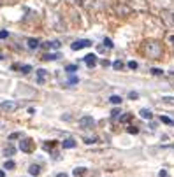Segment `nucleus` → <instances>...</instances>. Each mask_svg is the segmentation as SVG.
Wrapping results in <instances>:
<instances>
[{
  "mask_svg": "<svg viewBox=\"0 0 174 177\" xmlns=\"http://www.w3.org/2000/svg\"><path fill=\"white\" fill-rule=\"evenodd\" d=\"M62 146H63V149H74L76 147V140H74L72 137H69V139H65V140L62 142Z\"/></svg>",
  "mask_w": 174,
  "mask_h": 177,
  "instance_id": "nucleus-9",
  "label": "nucleus"
},
{
  "mask_svg": "<svg viewBox=\"0 0 174 177\" xmlns=\"http://www.w3.org/2000/svg\"><path fill=\"white\" fill-rule=\"evenodd\" d=\"M137 97H139V93H135V91H130V93H128V98H132V100H135Z\"/></svg>",
  "mask_w": 174,
  "mask_h": 177,
  "instance_id": "nucleus-33",
  "label": "nucleus"
},
{
  "mask_svg": "<svg viewBox=\"0 0 174 177\" xmlns=\"http://www.w3.org/2000/svg\"><path fill=\"white\" fill-rule=\"evenodd\" d=\"M151 74H153V76H162L164 70H162V69H151Z\"/></svg>",
  "mask_w": 174,
  "mask_h": 177,
  "instance_id": "nucleus-28",
  "label": "nucleus"
},
{
  "mask_svg": "<svg viewBox=\"0 0 174 177\" xmlns=\"http://www.w3.org/2000/svg\"><path fill=\"white\" fill-rule=\"evenodd\" d=\"M84 63L88 65L90 69H93V67L97 65V56H95L93 53H90V55H86V56H84Z\"/></svg>",
  "mask_w": 174,
  "mask_h": 177,
  "instance_id": "nucleus-6",
  "label": "nucleus"
},
{
  "mask_svg": "<svg viewBox=\"0 0 174 177\" xmlns=\"http://www.w3.org/2000/svg\"><path fill=\"white\" fill-rule=\"evenodd\" d=\"M16 109H18V104L16 102H9V100L0 102V111H4V112H14Z\"/></svg>",
  "mask_w": 174,
  "mask_h": 177,
  "instance_id": "nucleus-4",
  "label": "nucleus"
},
{
  "mask_svg": "<svg viewBox=\"0 0 174 177\" xmlns=\"http://www.w3.org/2000/svg\"><path fill=\"white\" fill-rule=\"evenodd\" d=\"M132 119V114H121V116H120V121H121V123H127V121H130Z\"/></svg>",
  "mask_w": 174,
  "mask_h": 177,
  "instance_id": "nucleus-24",
  "label": "nucleus"
},
{
  "mask_svg": "<svg viewBox=\"0 0 174 177\" xmlns=\"http://www.w3.org/2000/svg\"><path fill=\"white\" fill-rule=\"evenodd\" d=\"M143 53L146 55L148 58H153V60H158L162 58V44L157 42V41H146V42L143 44Z\"/></svg>",
  "mask_w": 174,
  "mask_h": 177,
  "instance_id": "nucleus-1",
  "label": "nucleus"
},
{
  "mask_svg": "<svg viewBox=\"0 0 174 177\" xmlns=\"http://www.w3.org/2000/svg\"><path fill=\"white\" fill-rule=\"evenodd\" d=\"M158 177H169L167 170H160V172H158Z\"/></svg>",
  "mask_w": 174,
  "mask_h": 177,
  "instance_id": "nucleus-34",
  "label": "nucleus"
},
{
  "mask_svg": "<svg viewBox=\"0 0 174 177\" xmlns=\"http://www.w3.org/2000/svg\"><path fill=\"white\" fill-rule=\"evenodd\" d=\"M76 2H79V4H81V2H83V0H76Z\"/></svg>",
  "mask_w": 174,
  "mask_h": 177,
  "instance_id": "nucleus-40",
  "label": "nucleus"
},
{
  "mask_svg": "<svg viewBox=\"0 0 174 177\" xmlns=\"http://www.w3.org/2000/svg\"><path fill=\"white\" fill-rule=\"evenodd\" d=\"M2 153H4V156H6V158H11V156L16 154V147H14V146H6Z\"/></svg>",
  "mask_w": 174,
  "mask_h": 177,
  "instance_id": "nucleus-11",
  "label": "nucleus"
},
{
  "mask_svg": "<svg viewBox=\"0 0 174 177\" xmlns=\"http://www.w3.org/2000/svg\"><path fill=\"white\" fill-rule=\"evenodd\" d=\"M20 137H21V133H20V132H16V133H11V135H9V140H14V139H20Z\"/></svg>",
  "mask_w": 174,
  "mask_h": 177,
  "instance_id": "nucleus-29",
  "label": "nucleus"
},
{
  "mask_svg": "<svg viewBox=\"0 0 174 177\" xmlns=\"http://www.w3.org/2000/svg\"><path fill=\"white\" fill-rule=\"evenodd\" d=\"M28 174H30V175H39V174H41V167H39V165H30V167H28Z\"/></svg>",
  "mask_w": 174,
  "mask_h": 177,
  "instance_id": "nucleus-13",
  "label": "nucleus"
},
{
  "mask_svg": "<svg viewBox=\"0 0 174 177\" xmlns=\"http://www.w3.org/2000/svg\"><path fill=\"white\" fill-rule=\"evenodd\" d=\"M139 114H141V118H144V119H151V118H153V112H151L150 109H141Z\"/></svg>",
  "mask_w": 174,
  "mask_h": 177,
  "instance_id": "nucleus-14",
  "label": "nucleus"
},
{
  "mask_svg": "<svg viewBox=\"0 0 174 177\" xmlns=\"http://www.w3.org/2000/svg\"><path fill=\"white\" fill-rule=\"evenodd\" d=\"M27 46L30 48V49H37V48H39L41 44H39V39H35V37H28Z\"/></svg>",
  "mask_w": 174,
  "mask_h": 177,
  "instance_id": "nucleus-10",
  "label": "nucleus"
},
{
  "mask_svg": "<svg viewBox=\"0 0 174 177\" xmlns=\"http://www.w3.org/2000/svg\"><path fill=\"white\" fill-rule=\"evenodd\" d=\"M77 83V77H72V79H69V84H76Z\"/></svg>",
  "mask_w": 174,
  "mask_h": 177,
  "instance_id": "nucleus-36",
  "label": "nucleus"
},
{
  "mask_svg": "<svg viewBox=\"0 0 174 177\" xmlns=\"http://www.w3.org/2000/svg\"><path fill=\"white\" fill-rule=\"evenodd\" d=\"M160 121H162V123H165V125L174 126V119H171V118H167V116H160Z\"/></svg>",
  "mask_w": 174,
  "mask_h": 177,
  "instance_id": "nucleus-20",
  "label": "nucleus"
},
{
  "mask_svg": "<svg viewBox=\"0 0 174 177\" xmlns=\"http://www.w3.org/2000/svg\"><path fill=\"white\" fill-rule=\"evenodd\" d=\"M104 46H106V48H107V49H111V48H113V42H111V39H106V41H104Z\"/></svg>",
  "mask_w": 174,
  "mask_h": 177,
  "instance_id": "nucleus-31",
  "label": "nucleus"
},
{
  "mask_svg": "<svg viewBox=\"0 0 174 177\" xmlns=\"http://www.w3.org/2000/svg\"><path fill=\"white\" fill-rule=\"evenodd\" d=\"M127 67H128V69H132V70H135V69H137V67H139V65H137V62H128V63H127Z\"/></svg>",
  "mask_w": 174,
  "mask_h": 177,
  "instance_id": "nucleus-27",
  "label": "nucleus"
},
{
  "mask_svg": "<svg viewBox=\"0 0 174 177\" xmlns=\"http://www.w3.org/2000/svg\"><path fill=\"white\" fill-rule=\"evenodd\" d=\"M55 177H69V175H67V174H63V172H62V174H56Z\"/></svg>",
  "mask_w": 174,
  "mask_h": 177,
  "instance_id": "nucleus-37",
  "label": "nucleus"
},
{
  "mask_svg": "<svg viewBox=\"0 0 174 177\" xmlns=\"http://www.w3.org/2000/svg\"><path fill=\"white\" fill-rule=\"evenodd\" d=\"M20 72H23V74H30V72H32V65H21Z\"/></svg>",
  "mask_w": 174,
  "mask_h": 177,
  "instance_id": "nucleus-22",
  "label": "nucleus"
},
{
  "mask_svg": "<svg viewBox=\"0 0 174 177\" xmlns=\"http://www.w3.org/2000/svg\"><path fill=\"white\" fill-rule=\"evenodd\" d=\"M72 174H74V177H83L84 174H86V168H84V167H77V168H74Z\"/></svg>",
  "mask_w": 174,
  "mask_h": 177,
  "instance_id": "nucleus-16",
  "label": "nucleus"
},
{
  "mask_svg": "<svg viewBox=\"0 0 174 177\" xmlns=\"http://www.w3.org/2000/svg\"><path fill=\"white\" fill-rule=\"evenodd\" d=\"M137 132H139V128H135V126H128V133H137Z\"/></svg>",
  "mask_w": 174,
  "mask_h": 177,
  "instance_id": "nucleus-32",
  "label": "nucleus"
},
{
  "mask_svg": "<svg viewBox=\"0 0 174 177\" xmlns=\"http://www.w3.org/2000/svg\"><path fill=\"white\" fill-rule=\"evenodd\" d=\"M60 58H62L60 53H48V55H44V60H51V62L53 60H60Z\"/></svg>",
  "mask_w": 174,
  "mask_h": 177,
  "instance_id": "nucleus-15",
  "label": "nucleus"
},
{
  "mask_svg": "<svg viewBox=\"0 0 174 177\" xmlns=\"http://www.w3.org/2000/svg\"><path fill=\"white\" fill-rule=\"evenodd\" d=\"M113 69H114V70H123V69H125V63L120 62V60H116V62H113Z\"/></svg>",
  "mask_w": 174,
  "mask_h": 177,
  "instance_id": "nucleus-17",
  "label": "nucleus"
},
{
  "mask_svg": "<svg viewBox=\"0 0 174 177\" xmlns=\"http://www.w3.org/2000/svg\"><path fill=\"white\" fill-rule=\"evenodd\" d=\"M65 70L69 72V74H74V72L77 70V65H67V67H65Z\"/></svg>",
  "mask_w": 174,
  "mask_h": 177,
  "instance_id": "nucleus-25",
  "label": "nucleus"
},
{
  "mask_svg": "<svg viewBox=\"0 0 174 177\" xmlns=\"http://www.w3.org/2000/svg\"><path fill=\"white\" fill-rule=\"evenodd\" d=\"M90 46H91V41H88V39H81V41L72 42L70 49H72V51H79V49H83V48H90Z\"/></svg>",
  "mask_w": 174,
  "mask_h": 177,
  "instance_id": "nucleus-3",
  "label": "nucleus"
},
{
  "mask_svg": "<svg viewBox=\"0 0 174 177\" xmlns=\"http://www.w3.org/2000/svg\"><path fill=\"white\" fill-rule=\"evenodd\" d=\"M2 58H4V56H2V55H0V60H2Z\"/></svg>",
  "mask_w": 174,
  "mask_h": 177,
  "instance_id": "nucleus-41",
  "label": "nucleus"
},
{
  "mask_svg": "<svg viewBox=\"0 0 174 177\" xmlns=\"http://www.w3.org/2000/svg\"><path fill=\"white\" fill-rule=\"evenodd\" d=\"M162 102L167 104V105H172L174 107V97H162Z\"/></svg>",
  "mask_w": 174,
  "mask_h": 177,
  "instance_id": "nucleus-21",
  "label": "nucleus"
},
{
  "mask_svg": "<svg viewBox=\"0 0 174 177\" xmlns=\"http://www.w3.org/2000/svg\"><path fill=\"white\" fill-rule=\"evenodd\" d=\"M0 177H6V172L4 170H0Z\"/></svg>",
  "mask_w": 174,
  "mask_h": 177,
  "instance_id": "nucleus-38",
  "label": "nucleus"
},
{
  "mask_svg": "<svg viewBox=\"0 0 174 177\" xmlns=\"http://www.w3.org/2000/svg\"><path fill=\"white\" fill-rule=\"evenodd\" d=\"M120 116H121V111H120V109H113V111H111V118H113V119H118Z\"/></svg>",
  "mask_w": 174,
  "mask_h": 177,
  "instance_id": "nucleus-23",
  "label": "nucleus"
},
{
  "mask_svg": "<svg viewBox=\"0 0 174 177\" xmlns=\"http://www.w3.org/2000/svg\"><path fill=\"white\" fill-rule=\"evenodd\" d=\"M121 97H120V95H113L111 98H109V102H111V104H114V105H120V104H121Z\"/></svg>",
  "mask_w": 174,
  "mask_h": 177,
  "instance_id": "nucleus-18",
  "label": "nucleus"
},
{
  "mask_svg": "<svg viewBox=\"0 0 174 177\" xmlns=\"http://www.w3.org/2000/svg\"><path fill=\"white\" fill-rule=\"evenodd\" d=\"M97 140H98L97 137H84V142H86V144H95Z\"/></svg>",
  "mask_w": 174,
  "mask_h": 177,
  "instance_id": "nucleus-26",
  "label": "nucleus"
},
{
  "mask_svg": "<svg viewBox=\"0 0 174 177\" xmlns=\"http://www.w3.org/2000/svg\"><path fill=\"white\" fill-rule=\"evenodd\" d=\"M4 168H6V170H14V168H16V163H14L13 160H7V161L4 163Z\"/></svg>",
  "mask_w": 174,
  "mask_h": 177,
  "instance_id": "nucleus-19",
  "label": "nucleus"
},
{
  "mask_svg": "<svg viewBox=\"0 0 174 177\" xmlns=\"http://www.w3.org/2000/svg\"><path fill=\"white\" fill-rule=\"evenodd\" d=\"M20 149L23 151V153H30L32 149H34V144L30 140H27V139H23V140L20 142Z\"/></svg>",
  "mask_w": 174,
  "mask_h": 177,
  "instance_id": "nucleus-5",
  "label": "nucleus"
},
{
  "mask_svg": "<svg viewBox=\"0 0 174 177\" xmlns=\"http://www.w3.org/2000/svg\"><path fill=\"white\" fill-rule=\"evenodd\" d=\"M116 12H118L120 16H127V14H130V7H127V5H118V7H116Z\"/></svg>",
  "mask_w": 174,
  "mask_h": 177,
  "instance_id": "nucleus-12",
  "label": "nucleus"
},
{
  "mask_svg": "<svg viewBox=\"0 0 174 177\" xmlns=\"http://www.w3.org/2000/svg\"><path fill=\"white\" fill-rule=\"evenodd\" d=\"M95 126V119L91 118V116H83L81 119H79V128H83V130H90V128Z\"/></svg>",
  "mask_w": 174,
  "mask_h": 177,
  "instance_id": "nucleus-2",
  "label": "nucleus"
},
{
  "mask_svg": "<svg viewBox=\"0 0 174 177\" xmlns=\"http://www.w3.org/2000/svg\"><path fill=\"white\" fill-rule=\"evenodd\" d=\"M60 46H62V42H58V41H49V42L42 44V48H44V49H58Z\"/></svg>",
  "mask_w": 174,
  "mask_h": 177,
  "instance_id": "nucleus-8",
  "label": "nucleus"
},
{
  "mask_svg": "<svg viewBox=\"0 0 174 177\" xmlns=\"http://www.w3.org/2000/svg\"><path fill=\"white\" fill-rule=\"evenodd\" d=\"M160 149H165V151H174V144H169V146H160Z\"/></svg>",
  "mask_w": 174,
  "mask_h": 177,
  "instance_id": "nucleus-30",
  "label": "nucleus"
},
{
  "mask_svg": "<svg viewBox=\"0 0 174 177\" xmlns=\"http://www.w3.org/2000/svg\"><path fill=\"white\" fill-rule=\"evenodd\" d=\"M46 79H48V70H44V69L37 70V83H39V84H44Z\"/></svg>",
  "mask_w": 174,
  "mask_h": 177,
  "instance_id": "nucleus-7",
  "label": "nucleus"
},
{
  "mask_svg": "<svg viewBox=\"0 0 174 177\" xmlns=\"http://www.w3.org/2000/svg\"><path fill=\"white\" fill-rule=\"evenodd\" d=\"M171 21H172V23H174V14H171Z\"/></svg>",
  "mask_w": 174,
  "mask_h": 177,
  "instance_id": "nucleus-39",
  "label": "nucleus"
},
{
  "mask_svg": "<svg viewBox=\"0 0 174 177\" xmlns=\"http://www.w3.org/2000/svg\"><path fill=\"white\" fill-rule=\"evenodd\" d=\"M7 37H9V34H7L6 30H2V32H0V39H7Z\"/></svg>",
  "mask_w": 174,
  "mask_h": 177,
  "instance_id": "nucleus-35",
  "label": "nucleus"
}]
</instances>
